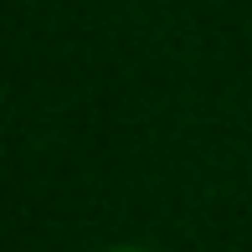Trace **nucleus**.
Returning <instances> with one entry per match:
<instances>
[{
	"mask_svg": "<svg viewBox=\"0 0 252 252\" xmlns=\"http://www.w3.org/2000/svg\"><path fill=\"white\" fill-rule=\"evenodd\" d=\"M113 252H144V247H113Z\"/></svg>",
	"mask_w": 252,
	"mask_h": 252,
	"instance_id": "f257e3e1",
	"label": "nucleus"
}]
</instances>
